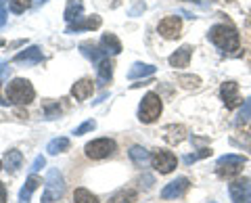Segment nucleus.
<instances>
[{"label": "nucleus", "instance_id": "1", "mask_svg": "<svg viewBox=\"0 0 251 203\" xmlns=\"http://www.w3.org/2000/svg\"><path fill=\"white\" fill-rule=\"evenodd\" d=\"M207 38L214 42L220 51L224 52H234L239 51V44H241V38H239V32L230 25H224V23H218L207 32Z\"/></svg>", "mask_w": 251, "mask_h": 203}, {"label": "nucleus", "instance_id": "2", "mask_svg": "<svg viewBox=\"0 0 251 203\" xmlns=\"http://www.w3.org/2000/svg\"><path fill=\"white\" fill-rule=\"evenodd\" d=\"M36 97V90L31 82L23 80V77H15V80L6 86V99L13 105H29Z\"/></svg>", "mask_w": 251, "mask_h": 203}, {"label": "nucleus", "instance_id": "3", "mask_svg": "<svg viewBox=\"0 0 251 203\" xmlns=\"http://www.w3.org/2000/svg\"><path fill=\"white\" fill-rule=\"evenodd\" d=\"M65 193V184H63V176L59 170L50 168L46 172V184H44V195L42 203H59V199Z\"/></svg>", "mask_w": 251, "mask_h": 203}, {"label": "nucleus", "instance_id": "4", "mask_svg": "<svg viewBox=\"0 0 251 203\" xmlns=\"http://www.w3.org/2000/svg\"><path fill=\"white\" fill-rule=\"evenodd\" d=\"M161 99L159 95H155V92H149L145 95V99L140 101V107H138V120L143 124H153L157 118L161 115Z\"/></svg>", "mask_w": 251, "mask_h": 203}, {"label": "nucleus", "instance_id": "5", "mask_svg": "<svg viewBox=\"0 0 251 203\" xmlns=\"http://www.w3.org/2000/svg\"><path fill=\"white\" fill-rule=\"evenodd\" d=\"M245 161L247 159L243 157V155H224V157L218 159L216 172H218V176H222V178H232L243 170Z\"/></svg>", "mask_w": 251, "mask_h": 203}, {"label": "nucleus", "instance_id": "6", "mask_svg": "<svg viewBox=\"0 0 251 203\" xmlns=\"http://www.w3.org/2000/svg\"><path fill=\"white\" fill-rule=\"evenodd\" d=\"M84 151H86V157H90V159H105L109 155H113L115 143L111 138H97L86 145Z\"/></svg>", "mask_w": 251, "mask_h": 203}, {"label": "nucleus", "instance_id": "7", "mask_svg": "<svg viewBox=\"0 0 251 203\" xmlns=\"http://www.w3.org/2000/svg\"><path fill=\"white\" fill-rule=\"evenodd\" d=\"M151 163H153V168L159 172V174H170L172 170L176 168V155L172 153V151H166V149H159V151H155L151 155Z\"/></svg>", "mask_w": 251, "mask_h": 203}, {"label": "nucleus", "instance_id": "8", "mask_svg": "<svg viewBox=\"0 0 251 203\" xmlns=\"http://www.w3.org/2000/svg\"><path fill=\"white\" fill-rule=\"evenodd\" d=\"M228 193L234 203H251V178H237L230 182Z\"/></svg>", "mask_w": 251, "mask_h": 203}, {"label": "nucleus", "instance_id": "9", "mask_svg": "<svg viewBox=\"0 0 251 203\" xmlns=\"http://www.w3.org/2000/svg\"><path fill=\"white\" fill-rule=\"evenodd\" d=\"M180 29H182V21H180V17H174V15L163 17L159 21V25H157V32L166 38V40H174V38H178Z\"/></svg>", "mask_w": 251, "mask_h": 203}, {"label": "nucleus", "instance_id": "10", "mask_svg": "<svg viewBox=\"0 0 251 203\" xmlns=\"http://www.w3.org/2000/svg\"><path fill=\"white\" fill-rule=\"evenodd\" d=\"M188 186H191V180L188 178H176V180H172L170 184L163 186L161 191V199H178L182 197V195L188 191Z\"/></svg>", "mask_w": 251, "mask_h": 203}, {"label": "nucleus", "instance_id": "11", "mask_svg": "<svg viewBox=\"0 0 251 203\" xmlns=\"http://www.w3.org/2000/svg\"><path fill=\"white\" fill-rule=\"evenodd\" d=\"M220 95H222V101L226 109H234L239 107L243 101H241V95H239V84L237 82H224L222 88H220Z\"/></svg>", "mask_w": 251, "mask_h": 203}, {"label": "nucleus", "instance_id": "12", "mask_svg": "<svg viewBox=\"0 0 251 203\" xmlns=\"http://www.w3.org/2000/svg\"><path fill=\"white\" fill-rule=\"evenodd\" d=\"M100 23H103V21H100L99 15H92V17H80V19H75V21L69 23L65 32L74 34V32H84V29H97V27H100Z\"/></svg>", "mask_w": 251, "mask_h": 203}, {"label": "nucleus", "instance_id": "13", "mask_svg": "<svg viewBox=\"0 0 251 203\" xmlns=\"http://www.w3.org/2000/svg\"><path fill=\"white\" fill-rule=\"evenodd\" d=\"M13 61L15 63H23V65H38V63H42V51L38 46H29V49L15 54Z\"/></svg>", "mask_w": 251, "mask_h": 203}, {"label": "nucleus", "instance_id": "14", "mask_svg": "<svg viewBox=\"0 0 251 203\" xmlns=\"http://www.w3.org/2000/svg\"><path fill=\"white\" fill-rule=\"evenodd\" d=\"M191 57H193V46L184 44V46H180V49L170 57V65L172 67H186L188 61H191Z\"/></svg>", "mask_w": 251, "mask_h": 203}, {"label": "nucleus", "instance_id": "15", "mask_svg": "<svg viewBox=\"0 0 251 203\" xmlns=\"http://www.w3.org/2000/svg\"><path fill=\"white\" fill-rule=\"evenodd\" d=\"M92 90H94V84H92V80H88V77H82L80 82H75L72 86V95L77 101H86L92 95Z\"/></svg>", "mask_w": 251, "mask_h": 203}, {"label": "nucleus", "instance_id": "16", "mask_svg": "<svg viewBox=\"0 0 251 203\" xmlns=\"http://www.w3.org/2000/svg\"><path fill=\"white\" fill-rule=\"evenodd\" d=\"M100 51L105 54H120L122 52V42L117 40L115 34H105L100 38Z\"/></svg>", "mask_w": 251, "mask_h": 203}, {"label": "nucleus", "instance_id": "17", "mask_svg": "<svg viewBox=\"0 0 251 203\" xmlns=\"http://www.w3.org/2000/svg\"><path fill=\"white\" fill-rule=\"evenodd\" d=\"M40 184H42V182H40V178H38L36 174H31V176L27 178V182L23 184L21 193H19V203H29L31 195H34V191H36Z\"/></svg>", "mask_w": 251, "mask_h": 203}, {"label": "nucleus", "instance_id": "18", "mask_svg": "<svg viewBox=\"0 0 251 203\" xmlns=\"http://www.w3.org/2000/svg\"><path fill=\"white\" fill-rule=\"evenodd\" d=\"M4 163H6V170L9 172H17L19 168H21V163H23V155H21V151H6V155H4Z\"/></svg>", "mask_w": 251, "mask_h": 203}, {"label": "nucleus", "instance_id": "19", "mask_svg": "<svg viewBox=\"0 0 251 203\" xmlns=\"http://www.w3.org/2000/svg\"><path fill=\"white\" fill-rule=\"evenodd\" d=\"M82 11H84V4H82V0H69L67 2V9H65V19L72 23L75 19H80L82 17Z\"/></svg>", "mask_w": 251, "mask_h": 203}, {"label": "nucleus", "instance_id": "20", "mask_svg": "<svg viewBox=\"0 0 251 203\" xmlns=\"http://www.w3.org/2000/svg\"><path fill=\"white\" fill-rule=\"evenodd\" d=\"M155 74V67L153 65H147V63H134L130 67L128 77L130 80H136V77H145V76H153Z\"/></svg>", "mask_w": 251, "mask_h": 203}, {"label": "nucleus", "instance_id": "21", "mask_svg": "<svg viewBox=\"0 0 251 203\" xmlns=\"http://www.w3.org/2000/svg\"><path fill=\"white\" fill-rule=\"evenodd\" d=\"M97 74H99V82L100 84H107L111 82V76H113V63L109 59H103L97 67Z\"/></svg>", "mask_w": 251, "mask_h": 203}, {"label": "nucleus", "instance_id": "22", "mask_svg": "<svg viewBox=\"0 0 251 203\" xmlns=\"http://www.w3.org/2000/svg\"><path fill=\"white\" fill-rule=\"evenodd\" d=\"M69 149V138L65 136H61V138H52L49 147H46V151H49V155H59L63 151H67Z\"/></svg>", "mask_w": 251, "mask_h": 203}, {"label": "nucleus", "instance_id": "23", "mask_svg": "<svg viewBox=\"0 0 251 203\" xmlns=\"http://www.w3.org/2000/svg\"><path fill=\"white\" fill-rule=\"evenodd\" d=\"M130 159L136 163V166H145L147 161H151V155H149L147 149H143V147H132L130 149Z\"/></svg>", "mask_w": 251, "mask_h": 203}, {"label": "nucleus", "instance_id": "24", "mask_svg": "<svg viewBox=\"0 0 251 203\" xmlns=\"http://www.w3.org/2000/svg\"><path fill=\"white\" fill-rule=\"evenodd\" d=\"M136 201V191H132V189H122V191H117L113 197H111V203H134Z\"/></svg>", "mask_w": 251, "mask_h": 203}, {"label": "nucleus", "instance_id": "25", "mask_svg": "<svg viewBox=\"0 0 251 203\" xmlns=\"http://www.w3.org/2000/svg\"><path fill=\"white\" fill-rule=\"evenodd\" d=\"M80 51H82V54H86L88 59H92L94 63H100V61H103V57H105V52H103V51L94 49V46H90V44H82V46H80Z\"/></svg>", "mask_w": 251, "mask_h": 203}, {"label": "nucleus", "instance_id": "26", "mask_svg": "<svg viewBox=\"0 0 251 203\" xmlns=\"http://www.w3.org/2000/svg\"><path fill=\"white\" fill-rule=\"evenodd\" d=\"M74 201H75V203H99V199L94 197L90 191H86V189H75Z\"/></svg>", "mask_w": 251, "mask_h": 203}, {"label": "nucleus", "instance_id": "27", "mask_svg": "<svg viewBox=\"0 0 251 203\" xmlns=\"http://www.w3.org/2000/svg\"><path fill=\"white\" fill-rule=\"evenodd\" d=\"M44 111H46V120H54L61 115V107L57 103H44Z\"/></svg>", "mask_w": 251, "mask_h": 203}, {"label": "nucleus", "instance_id": "28", "mask_svg": "<svg viewBox=\"0 0 251 203\" xmlns=\"http://www.w3.org/2000/svg\"><path fill=\"white\" fill-rule=\"evenodd\" d=\"M31 4V0H9V6L13 13H23Z\"/></svg>", "mask_w": 251, "mask_h": 203}, {"label": "nucleus", "instance_id": "29", "mask_svg": "<svg viewBox=\"0 0 251 203\" xmlns=\"http://www.w3.org/2000/svg\"><path fill=\"white\" fill-rule=\"evenodd\" d=\"M9 76H11V67L0 61V86L9 80ZM0 105H6V101H2V97H0Z\"/></svg>", "mask_w": 251, "mask_h": 203}, {"label": "nucleus", "instance_id": "30", "mask_svg": "<svg viewBox=\"0 0 251 203\" xmlns=\"http://www.w3.org/2000/svg\"><path fill=\"white\" fill-rule=\"evenodd\" d=\"M249 118H251V99H247L245 103H243V109H241V113H239L237 124H245Z\"/></svg>", "mask_w": 251, "mask_h": 203}, {"label": "nucleus", "instance_id": "31", "mask_svg": "<svg viewBox=\"0 0 251 203\" xmlns=\"http://www.w3.org/2000/svg\"><path fill=\"white\" fill-rule=\"evenodd\" d=\"M94 128H97V122L88 120V122H84L82 126H77V128L74 130V134H75V136H82V134H86V132H90V130H94Z\"/></svg>", "mask_w": 251, "mask_h": 203}, {"label": "nucleus", "instance_id": "32", "mask_svg": "<svg viewBox=\"0 0 251 203\" xmlns=\"http://www.w3.org/2000/svg\"><path fill=\"white\" fill-rule=\"evenodd\" d=\"M207 155H211L209 149H201L199 153H195V155H186V157H184V163H193V161H197V159H201V157H207Z\"/></svg>", "mask_w": 251, "mask_h": 203}, {"label": "nucleus", "instance_id": "33", "mask_svg": "<svg viewBox=\"0 0 251 203\" xmlns=\"http://www.w3.org/2000/svg\"><path fill=\"white\" fill-rule=\"evenodd\" d=\"M180 82H182L184 86H188V88H191V86L195 88V86H199V84H201V80H199L197 76H180Z\"/></svg>", "mask_w": 251, "mask_h": 203}, {"label": "nucleus", "instance_id": "34", "mask_svg": "<svg viewBox=\"0 0 251 203\" xmlns=\"http://www.w3.org/2000/svg\"><path fill=\"white\" fill-rule=\"evenodd\" d=\"M44 163H46V159L42 157V155H38V157L34 159V163H31V168H29V174H36L38 170H42Z\"/></svg>", "mask_w": 251, "mask_h": 203}, {"label": "nucleus", "instance_id": "35", "mask_svg": "<svg viewBox=\"0 0 251 203\" xmlns=\"http://www.w3.org/2000/svg\"><path fill=\"white\" fill-rule=\"evenodd\" d=\"M6 23V9H4V4H0V27H2Z\"/></svg>", "mask_w": 251, "mask_h": 203}, {"label": "nucleus", "instance_id": "36", "mask_svg": "<svg viewBox=\"0 0 251 203\" xmlns=\"http://www.w3.org/2000/svg\"><path fill=\"white\" fill-rule=\"evenodd\" d=\"M0 203H6V189L2 182H0Z\"/></svg>", "mask_w": 251, "mask_h": 203}, {"label": "nucleus", "instance_id": "37", "mask_svg": "<svg viewBox=\"0 0 251 203\" xmlns=\"http://www.w3.org/2000/svg\"><path fill=\"white\" fill-rule=\"evenodd\" d=\"M199 2H203V4H205V2H211V0H199Z\"/></svg>", "mask_w": 251, "mask_h": 203}, {"label": "nucleus", "instance_id": "38", "mask_svg": "<svg viewBox=\"0 0 251 203\" xmlns=\"http://www.w3.org/2000/svg\"><path fill=\"white\" fill-rule=\"evenodd\" d=\"M4 44V40H2V38H0V46H2Z\"/></svg>", "mask_w": 251, "mask_h": 203}, {"label": "nucleus", "instance_id": "39", "mask_svg": "<svg viewBox=\"0 0 251 203\" xmlns=\"http://www.w3.org/2000/svg\"><path fill=\"white\" fill-rule=\"evenodd\" d=\"M209 203H216V201H209Z\"/></svg>", "mask_w": 251, "mask_h": 203}, {"label": "nucleus", "instance_id": "40", "mask_svg": "<svg viewBox=\"0 0 251 203\" xmlns=\"http://www.w3.org/2000/svg\"><path fill=\"white\" fill-rule=\"evenodd\" d=\"M0 4H2V0H0Z\"/></svg>", "mask_w": 251, "mask_h": 203}, {"label": "nucleus", "instance_id": "41", "mask_svg": "<svg viewBox=\"0 0 251 203\" xmlns=\"http://www.w3.org/2000/svg\"><path fill=\"white\" fill-rule=\"evenodd\" d=\"M0 166H2V163H0Z\"/></svg>", "mask_w": 251, "mask_h": 203}]
</instances>
